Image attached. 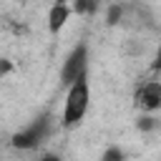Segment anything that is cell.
<instances>
[{"mask_svg": "<svg viewBox=\"0 0 161 161\" xmlns=\"http://www.w3.org/2000/svg\"><path fill=\"white\" fill-rule=\"evenodd\" d=\"M88 106H91V86H88V78H80L78 83L68 86L65 91V101H63V126L65 128H73L78 126L86 113H88Z\"/></svg>", "mask_w": 161, "mask_h": 161, "instance_id": "obj_1", "label": "cell"}, {"mask_svg": "<svg viewBox=\"0 0 161 161\" xmlns=\"http://www.w3.org/2000/svg\"><path fill=\"white\" fill-rule=\"evenodd\" d=\"M80 78H88V43L80 40L73 45V50L65 55L63 68H60V80L63 86H73Z\"/></svg>", "mask_w": 161, "mask_h": 161, "instance_id": "obj_2", "label": "cell"}, {"mask_svg": "<svg viewBox=\"0 0 161 161\" xmlns=\"http://www.w3.org/2000/svg\"><path fill=\"white\" fill-rule=\"evenodd\" d=\"M48 136H50V116L43 113V116H38L35 121H30L25 128H20L13 136V146L23 148V151H30V148H38Z\"/></svg>", "mask_w": 161, "mask_h": 161, "instance_id": "obj_3", "label": "cell"}, {"mask_svg": "<svg viewBox=\"0 0 161 161\" xmlns=\"http://www.w3.org/2000/svg\"><path fill=\"white\" fill-rule=\"evenodd\" d=\"M133 103L143 113L158 111L161 108V80H143L133 93Z\"/></svg>", "mask_w": 161, "mask_h": 161, "instance_id": "obj_4", "label": "cell"}, {"mask_svg": "<svg viewBox=\"0 0 161 161\" xmlns=\"http://www.w3.org/2000/svg\"><path fill=\"white\" fill-rule=\"evenodd\" d=\"M70 5H65V3H55V5H50V10H48V30L50 33H60V28L68 23V18H70Z\"/></svg>", "mask_w": 161, "mask_h": 161, "instance_id": "obj_5", "label": "cell"}, {"mask_svg": "<svg viewBox=\"0 0 161 161\" xmlns=\"http://www.w3.org/2000/svg\"><path fill=\"white\" fill-rule=\"evenodd\" d=\"M101 161H126V151L118 148V146H108L101 153Z\"/></svg>", "mask_w": 161, "mask_h": 161, "instance_id": "obj_6", "label": "cell"}, {"mask_svg": "<svg viewBox=\"0 0 161 161\" xmlns=\"http://www.w3.org/2000/svg\"><path fill=\"white\" fill-rule=\"evenodd\" d=\"M136 126H138V131H153V128L158 126V121H156L153 116H141Z\"/></svg>", "mask_w": 161, "mask_h": 161, "instance_id": "obj_7", "label": "cell"}, {"mask_svg": "<svg viewBox=\"0 0 161 161\" xmlns=\"http://www.w3.org/2000/svg\"><path fill=\"white\" fill-rule=\"evenodd\" d=\"M151 70L153 73H161V38H158L156 50H153V58H151Z\"/></svg>", "mask_w": 161, "mask_h": 161, "instance_id": "obj_8", "label": "cell"}, {"mask_svg": "<svg viewBox=\"0 0 161 161\" xmlns=\"http://www.w3.org/2000/svg\"><path fill=\"white\" fill-rule=\"evenodd\" d=\"M118 15H123V8H121V5H113V8L108 10V23H116Z\"/></svg>", "mask_w": 161, "mask_h": 161, "instance_id": "obj_9", "label": "cell"}, {"mask_svg": "<svg viewBox=\"0 0 161 161\" xmlns=\"http://www.w3.org/2000/svg\"><path fill=\"white\" fill-rule=\"evenodd\" d=\"M73 10H78V13H91V10H96V5H86V3H78Z\"/></svg>", "mask_w": 161, "mask_h": 161, "instance_id": "obj_10", "label": "cell"}, {"mask_svg": "<svg viewBox=\"0 0 161 161\" xmlns=\"http://www.w3.org/2000/svg\"><path fill=\"white\" fill-rule=\"evenodd\" d=\"M8 70H10V63H8V60H0V75L8 73Z\"/></svg>", "mask_w": 161, "mask_h": 161, "instance_id": "obj_11", "label": "cell"}, {"mask_svg": "<svg viewBox=\"0 0 161 161\" xmlns=\"http://www.w3.org/2000/svg\"><path fill=\"white\" fill-rule=\"evenodd\" d=\"M38 161H60V158H58V156H53V153H45V156H40Z\"/></svg>", "mask_w": 161, "mask_h": 161, "instance_id": "obj_12", "label": "cell"}]
</instances>
